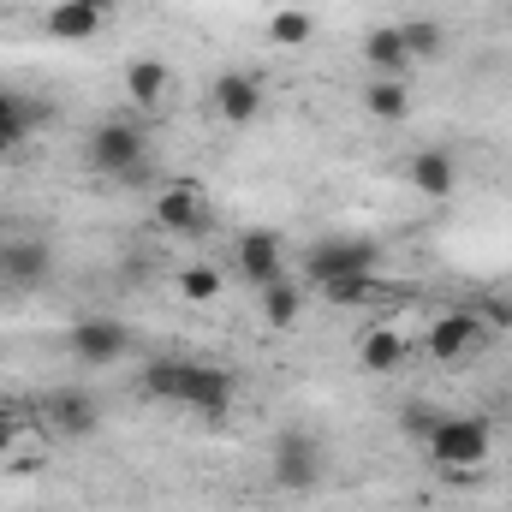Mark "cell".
Returning a JSON list of instances; mask_svg holds the SVG:
<instances>
[{
    "mask_svg": "<svg viewBox=\"0 0 512 512\" xmlns=\"http://www.w3.org/2000/svg\"><path fill=\"white\" fill-rule=\"evenodd\" d=\"M143 393L149 399H167V405H185L197 417H227L233 411V393L239 382L215 364H185V358H155L143 370Z\"/></svg>",
    "mask_w": 512,
    "mask_h": 512,
    "instance_id": "cell-1",
    "label": "cell"
},
{
    "mask_svg": "<svg viewBox=\"0 0 512 512\" xmlns=\"http://www.w3.org/2000/svg\"><path fill=\"white\" fill-rule=\"evenodd\" d=\"M84 161L102 179H137L143 161H149V137H143L137 120H102L90 131V143H84Z\"/></svg>",
    "mask_w": 512,
    "mask_h": 512,
    "instance_id": "cell-2",
    "label": "cell"
},
{
    "mask_svg": "<svg viewBox=\"0 0 512 512\" xmlns=\"http://www.w3.org/2000/svg\"><path fill=\"white\" fill-rule=\"evenodd\" d=\"M423 447H429L435 465H447V471H483L489 453H495V429H489V417H447V411H441V423L429 429Z\"/></svg>",
    "mask_w": 512,
    "mask_h": 512,
    "instance_id": "cell-3",
    "label": "cell"
},
{
    "mask_svg": "<svg viewBox=\"0 0 512 512\" xmlns=\"http://www.w3.org/2000/svg\"><path fill=\"white\" fill-rule=\"evenodd\" d=\"M268 465H274V483H280L286 495H310V489L322 483V471H328V453H322L316 435H304V429H280L274 447H268Z\"/></svg>",
    "mask_w": 512,
    "mask_h": 512,
    "instance_id": "cell-4",
    "label": "cell"
},
{
    "mask_svg": "<svg viewBox=\"0 0 512 512\" xmlns=\"http://www.w3.org/2000/svg\"><path fill=\"white\" fill-rule=\"evenodd\" d=\"M382 262V245L370 233H328L304 251V274L322 286V280H340V274H376Z\"/></svg>",
    "mask_w": 512,
    "mask_h": 512,
    "instance_id": "cell-5",
    "label": "cell"
},
{
    "mask_svg": "<svg viewBox=\"0 0 512 512\" xmlns=\"http://www.w3.org/2000/svg\"><path fill=\"white\" fill-rule=\"evenodd\" d=\"M66 352H72L78 364H90V370L120 364V358L131 352V328L114 322V316H84V322L66 328Z\"/></svg>",
    "mask_w": 512,
    "mask_h": 512,
    "instance_id": "cell-6",
    "label": "cell"
},
{
    "mask_svg": "<svg viewBox=\"0 0 512 512\" xmlns=\"http://www.w3.org/2000/svg\"><path fill=\"white\" fill-rule=\"evenodd\" d=\"M155 227L161 233H185V239L209 233V197L197 185H161L155 191Z\"/></svg>",
    "mask_w": 512,
    "mask_h": 512,
    "instance_id": "cell-7",
    "label": "cell"
},
{
    "mask_svg": "<svg viewBox=\"0 0 512 512\" xmlns=\"http://www.w3.org/2000/svg\"><path fill=\"white\" fill-rule=\"evenodd\" d=\"M209 108L221 126H256L262 120V84L251 72H221L215 90H209Z\"/></svg>",
    "mask_w": 512,
    "mask_h": 512,
    "instance_id": "cell-8",
    "label": "cell"
},
{
    "mask_svg": "<svg viewBox=\"0 0 512 512\" xmlns=\"http://www.w3.org/2000/svg\"><path fill=\"white\" fill-rule=\"evenodd\" d=\"M233 268H239L251 286L280 280V274H286V245H280V233H268V227L239 233V245H233Z\"/></svg>",
    "mask_w": 512,
    "mask_h": 512,
    "instance_id": "cell-9",
    "label": "cell"
},
{
    "mask_svg": "<svg viewBox=\"0 0 512 512\" xmlns=\"http://www.w3.org/2000/svg\"><path fill=\"white\" fill-rule=\"evenodd\" d=\"M405 179H411V191H417V197L447 203V197L459 191V161H453L447 149H417V155L405 161Z\"/></svg>",
    "mask_w": 512,
    "mask_h": 512,
    "instance_id": "cell-10",
    "label": "cell"
},
{
    "mask_svg": "<svg viewBox=\"0 0 512 512\" xmlns=\"http://www.w3.org/2000/svg\"><path fill=\"white\" fill-rule=\"evenodd\" d=\"M429 358L435 364H459V358H471L477 346H483V322L471 316V310H453V316H441L435 328H429Z\"/></svg>",
    "mask_w": 512,
    "mask_h": 512,
    "instance_id": "cell-11",
    "label": "cell"
},
{
    "mask_svg": "<svg viewBox=\"0 0 512 512\" xmlns=\"http://www.w3.org/2000/svg\"><path fill=\"white\" fill-rule=\"evenodd\" d=\"M48 268H54V256H48L42 239H6V245H0V274H6L12 286H42Z\"/></svg>",
    "mask_w": 512,
    "mask_h": 512,
    "instance_id": "cell-12",
    "label": "cell"
},
{
    "mask_svg": "<svg viewBox=\"0 0 512 512\" xmlns=\"http://www.w3.org/2000/svg\"><path fill=\"white\" fill-rule=\"evenodd\" d=\"M256 310H262V322H268L274 334H286V328L304 322V286H292V280L280 274V280L256 286Z\"/></svg>",
    "mask_w": 512,
    "mask_h": 512,
    "instance_id": "cell-13",
    "label": "cell"
},
{
    "mask_svg": "<svg viewBox=\"0 0 512 512\" xmlns=\"http://www.w3.org/2000/svg\"><path fill=\"white\" fill-rule=\"evenodd\" d=\"M42 411H48V423H54L60 435H90V429H96V399H90L84 387H54V393L42 399Z\"/></svg>",
    "mask_w": 512,
    "mask_h": 512,
    "instance_id": "cell-14",
    "label": "cell"
},
{
    "mask_svg": "<svg viewBox=\"0 0 512 512\" xmlns=\"http://www.w3.org/2000/svg\"><path fill=\"white\" fill-rule=\"evenodd\" d=\"M102 30V0H54L48 6V36L54 42H90Z\"/></svg>",
    "mask_w": 512,
    "mask_h": 512,
    "instance_id": "cell-15",
    "label": "cell"
},
{
    "mask_svg": "<svg viewBox=\"0 0 512 512\" xmlns=\"http://www.w3.org/2000/svg\"><path fill=\"white\" fill-rule=\"evenodd\" d=\"M364 66L376 72V78H405L417 60L405 54V36H399V24H376L370 36H364Z\"/></svg>",
    "mask_w": 512,
    "mask_h": 512,
    "instance_id": "cell-16",
    "label": "cell"
},
{
    "mask_svg": "<svg viewBox=\"0 0 512 512\" xmlns=\"http://www.w3.org/2000/svg\"><path fill=\"white\" fill-rule=\"evenodd\" d=\"M126 96H131V108L161 114V102H167V66H161L155 54H137V60H126Z\"/></svg>",
    "mask_w": 512,
    "mask_h": 512,
    "instance_id": "cell-17",
    "label": "cell"
},
{
    "mask_svg": "<svg viewBox=\"0 0 512 512\" xmlns=\"http://www.w3.org/2000/svg\"><path fill=\"white\" fill-rule=\"evenodd\" d=\"M405 358H411V346H405L399 328H370V334L358 340V364H364L370 376H399Z\"/></svg>",
    "mask_w": 512,
    "mask_h": 512,
    "instance_id": "cell-18",
    "label": "cell"
},
{
    "mask_svg": "<svg viewBox=\"0 0 512 512\" xmlns=\"http://www.w3.org/2000/svg\"><path fill=\"white\" fill-rule=\"evenodd\" d=\"M364 108H370L382 126H399V120L411 114V90H405V78H370V90H364Z\"/></svg>",
    "mask_w": 512,
    "mask_h": 512,
    "instance_id": "cell-19",
    "label": "cell"
},
{
    "mask_svg": "<svg viewBox=\"0 0 512 512\" xmlns=\"http://www.w3.org/2000/svg\"><path fill=\"white\" fill-rule=\"evenodd\" d=\"M399 36H405V54H411L417 66L447 54V30H441L435 18H399Z\"/></svg>",
    "mask_w": 512,
    "mask_h": 512,
    "instance_id": "cell-20",
    "label": "cell"
},
{
    "mask_svg": "<svg viewBox=\"0 0 512 512\" xmlns=\"http://www.w3.org/2000/svg\"><path fill=\"white\" fill-rule=\"evenodd\" d=\"M316 36V18L304 12V6H280V12H268V42H280V48H304Z\"/></svg>",
    "mask_w": 512,
    "mask_h": 512,
    "instance_id": "cell-21",
    "label": "cell"
},
{
    "mask_svg": "<svg viewBox=\"0 0 512 512\" xmlns=\"http://www.w3.org/2000/svg\"><path fill=\"white\" fill-rule=\"evenodd\" d=\"M179 298H185V304H215V298H221V274H215L209 262L179 268Z\"/></svg>",
    "mask_w": 512,
    "mask_h": 512,
    "instance_id": "cell-22",
    "label": "cell"
},
{
    "mask_svg": "<svg viewBox=\"0 0 512 512\" xmlns=\"http://www.w3.org/2000/svg\"><path fill=\"white\" fill-rule=\"evenodd\" d=\"M24 131H30V114H24V102L0 90V155H12V149L24 143Z\"/></svg>",
    "mask_w": 512,
    "mask_h": 512,
    "instance_id": "cell-23",
    "label": "cell"
},
{
    "mask_svg": "<svg viewBox=\"0 0 512 512\" xmlns=\"http://www.w3.org/2000/svg\"><path fill=\"white\" fill-rule=\"evenodd\" d=\"M322 298H328V304H364V298H370V274H340V280H322Z\"/></svg>",
    "mask_w": 512,
    "mask_h": 512,
    "instance_id": "cell-24",
    "label": "cell"
},
{
    "mask_svg": "<svg viewBox=\"0 0 512 512\" xmlns=\"http://www.w3.org/2000/svg\"><path fill=\"white\" fill-rule=\"evenodd\" d=\"M435 423H441V411H435V405H411V411H405V429H411L417 441H429V429H435Z\"/></svg>",
    "mask_w": 512,
    "mask_h": 512,
    "instance_id": "cell-25",
    "label": "cell"
},
{
    "mask_svg": "<svg viewBox=\"0 0 512 512\" xmlns=\"http://www.w3.org/2000/svg\"><path fill=\"white\" fill-rule=\"evenodd\" d=\"M6 447H12V435H6V429H0V459H6Z\"/></svg>",
    "mask_w": 512,
    "mask_h": 512,
    "instance_id": "cell-26",
    "label": "cell"
}]
</instances>
